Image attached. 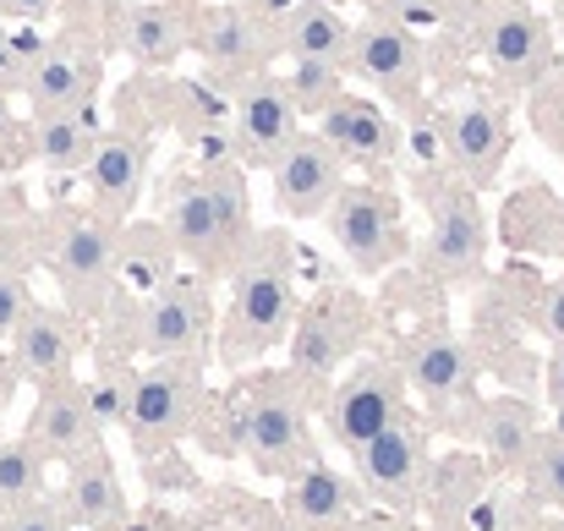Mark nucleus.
Returning a JSON list of instances; mask_svg holds the SVG:
<instances>
[{
  "instance_id": "nucleus-1",
  "label": "nucleus",
  "mask_w": 564,
  "mask_h": 531,
  "mask_svg": "<svg viewBox=\"0 0 564 531\" xmlns=\"http://www.w3.org/2000/svg\"><path fill=\"white\" fill-rule=\"evenodd\" d=\"M296 324V280H291V258L280 247V236H263L258 252L247 247V258H236V280H230V307L219 324V356L225 367L258 361L274 351Z\"/></svg>"
},
{
  "instance_id": "nucleus-2",
  "label": "nucleus",
  "mask_w": 564,
  "mask_h": 531,
  "mask_svg": "<svg viewBox=\"0 0 564 531\" xmlns=\"http://www.w3.org/2000/svg\"><path fill=\"white\" fill-rule=\"evenodd\" d=\"M171 247L192 258L203 274L236 269L241 247H247V197L236 171H208L187 186L171 208Z\"/></svg>"
},
{
  "instance_id": "nucleus-3",
  "label": "nucleus",
  "mask_w": 564,
  "mask_h": 531,
  "mask_svg": "<svg viewBox=\"0 0 564 531\" xmlns=\"http://www.w3.org/2000/svg\"><path fill=\"white\" fill-rule=\"evenodd\" d=\"M296 378H269L263 389H252L236 405V449L258 466V472H296L313 460V433H307V411L302 394H291Z\"/></svg>"
},
{
  "instance_id": "nucleus-4",
  "label": "nucleus",
  "mask_w": 564,
  "mask_h": 531,
  "mask_svg": "<svg viewBox=\"0 0 564 531\" xmlns=\"http://www.w3.org/2000/svg\"><path fill=\"white\" fill-rule=\"evenodd\" d=\"M324 225L335 236V247L346 252V263L357 274H383L389 263L405 258V230H400V203L373 186V181H346L335 192V203L324 208Z\"/></svg>"
},
{
  "instance_id": "nucleus-5",
  "label": "nucleus",
  "mask_w": 564,
  "mask_h": 531,
  "mask_svg": "<svg viewBox=\"0 0 564 531\" xmlns=\"http://www.w3.org/2000/svg\"><path fill=\"white\" fill-rule=\"evenodd\" d=\"M368 302L357 291H324L313 307L296 313L285 346H291V378L296 383H324L329 372H340V361L362 346L368 335Z\"/></svg>"
},
{
  "instance_id": "nucleus-6",
  "label": "nucleus",
  "mask_w": 564,
  "mask_h": 531,
  "mask_svg": "<svg viewBox=\"0 0 564 531\" xmlns=\"http://www.w3.org/2000/svg\"><path fill=\"white\" fill-rule=\"evenodd\" d=\"M197 411H203L197 361H160V367L138 372L127 389V433L138 449H160V444L187 438L197 427Z\"/></svg>"
},
{
  "instance_id": "nucleus-7",
  "label": "nucleus",
  "mask_w": 564,
  "mask_h": 531,
  "mask_svg": "<svg viewBox=\"0 0 564 531\" xmlns=\"http://www.w3.org/2000/svg\"><path fill=\"white\" fill-rule=\"evenodd\" d=\"M50 269L66 291V302L77 313H99L116 274H121V236L110 219H66L55 247H50Z\"/></svg>"
},
{
  "instance_id": "nucleus-8",
  "label": "nucleus",
  "mask_w": 564,
  "mask_h": 531,
  "mask_svg": "<svg viewBox=\"0 0 564 531\" xmlns=\"http://www.w3.org/2000/svg\"><path fill=\"white\" fill-rule=\"evenodd\" d=\"M427 203H433V225L422 241V269L438 280H471L488 252V219L477 208V192L466 181H438Z\"/></svg>"
},
{
  "instance_id": "nucleus-9",
  "label": "nucleus",
  "mask_w": 564,
  "mask_h": 531,
  "mask_svg": "<svg viewBox=\"0 0 564 531\" xmlns=\"http://www.w3.org/2000/svg\"><path fill=\"white\" fill-rule=\"evenodd\" d=\"M405 416V378H400V367L394 361H362L335 394H329V411H324V422H329V438L340 444V449H362L368 438H378L389 422H400Z\"/></svg>"
},
{
  "instance_id": "nucleus-10",
  "label": "nucleus",
  "mask_w": 564,
  "mask_h": 531,
  "mask_svg": "<svg viewBox=\"0 0 564 531\" xmlns=\"http://www.w3.org/2000/svg\"><path fill=\"white\" fill-rule=\"evenodd\" d=\"M482 55L510 88H532L554 72V28L527 0L482 6Z\"/></svg>"
},
{
  "instance_id": "nucleus-11",
  "label": "nucleus",
  "mask_w": 564,
  "mask_h": 531,
  "mask_svg": "<svg viewBox=\"0 0 564 531\" xmlns=\"http://www.w3.org/2000/svg\"><path fill=\"white\" fill-rule=\"evenodd\" d=\"M296 105L285 94L280 77L269 72H252L241 88H236V105H230V138H236V160L241 165H274L291 143H296Z\"/></svg>"
},
{
  "instance_id": "nucleus-12",
  "label": "nucleus",
  "mask_w": 564,
  "mask_h": 531,
  "mask_svg": "<svg viewBox=\"0 0 564 531\" xmlns=\"http://www.w3.org/2000/svg\"><path fill=\"white\" fill-rule=\"evenodd\" d=\"M208 296L197 280H165L149 291L143 313H138V340L143 351L160 356V361H197L208 346Z\"/></svg>"
},
{
  "instance_id": "nucleus-13",
  "label": "nucleus",
  "mask_w": 564,
  "mask_h": 531,
  "mask_svg": "<svg viewBox=\"0 0 564 531\" xmlns=\"http://www.w3.org/2000/svg\"><path fill=\"white\" fill-rule=\"evenodd\" d=\"M346 66H351L362 83L383 88V99L411 105L416 88H422V66H427V55H422V44H416V33H411L405 22L373 17V22L351 28V55H346Z\"/></svg>"
},
{
  "instance_id": "nucleus-14",
  "label": "nucleus",
  "mask_w": 564,
  "mask_h": 531,
  "mask_svg": "<svg viewBox=\"0 0 564 531\" xmlns=\"http://www.w3.org/2000/svg\"><path fill=\"white\" fill-rule=\"evenodd\" d=\"M269 181H274V208L285 219H318L346 186V160L318 132H296V143L269 165Z\"/></svg>"
},
{
  "instance_id": "nucleus-15",
  "label": "nucleus",
  "mask_w": 564,
  "mask_h": 531,
  "mask_svg": "<svg viewBox=\"0 0 564 531\" xmlns=\"http://www.w3.org/2000/svg\"><path fill=\"white\" fill-rule=\"evenodd\" d=\"M438 138H444V154L449 165L460 171L466 186H488L505 165V149H510V127H505V110L488 105V99H460L438 116Z\"/></svg>"
},
{
  "instance_id": "nucleus-16",
  "label": "nucleus",
  "mask_w": 564,
  "mask_h": 531,
  "mask_svg": "<svg viewBox=\"0 0 564 531\" xmlns=\"http://www.w3.org/2000/svg\"><path fill=\"white\" fill-rule=\"evenodd\" d=\"M99 422H94V405H88V383H72V378H55L44 383L39 405H33V422H28V444L39 455H55V460H77L83 449L99 444Z\"/></svg>"
},
{
  "instance_id": "nucleus-17",
  "label": "nucleus",
  "mask_w": 564,
  "mask_h": 531,
  "mask_svg": "<svg viewBox=\"0 0 564 531\" xmlns=\"http://www.w3.org/2000/svg\"><path fill=\"white\" fill-rule=\"evenodd\" d=\"M422 472H427V438L411 416L389 422L378 438L357 449V483L378 499H411L422 488Z\"/></svg>"
},
{
  "instance_id": "nucleus-18",
  "label": "nucleus",
  "mask_w": 564,
  "mask_h": 531,
  "mask_svg": "<svg viewBox=\"0 0 564 531\" xmlns=\"http://www.w3.org/2000/svg\"><path fill=\"white\" fill-rule=\"evenodd\" d=\"M318 138L346 160V165H368V171H383L400 149V132L394 121L378 110L373 99H357V94H340L324 116H318Z\"/></svg>"
},
{
  "instance_id": "nucleus-19",
  "label": "nucleus",
  "mask_w": 564,
  "mask_h": 531,
  "mask_svg": "<svg viewBox=\"0 0 564 531\" xmlns=\"http://www.w3.org/2000/svg\"><path fill=\"white\" fill-rule=\"evenodd\" d=\"M99 88V61L77 44H44V55L22 72V94L33 105V116H61V110H83Z\"/></svg>"
},
{
  "instance_id": "nucleus-20",
  "label": "nucleus",
  "mask_w": 564,
  "mask_h": 531,
  "mask_svg": "<svg viewBox=\"0 0 564 531\" xmlns=\"http://www.w3.org/2000/svg\"><path fill=\"white\" fill-rule=\"evenodd\" d=\"M263 28L269 22H258L247 6H219V11H208L203 22H197V33H192V44L203 50V61L214 66V72H258L263 66V55L280 44V39H263Z\"/></svg>"
},
{
  "instance_id": "nucleus-21",
  "label": "nucleus",
  "mask_w": 564,
  "mask_h": 531,
  "mask_svg": "<svg viewBox=\"0 0 564 531\" xmlns=\"http://www.w3.org/2000/svg\"><path fill=\"white\" fill-rule=\"evenodd\" d=\"M427 405H449L460 394H471L477 383V356L466 351L455 335H422L411 356H405V372H400Z\"/></svg>"
},
{
  "instance_id": "nucleus-22",
  "label": "nucleus",
  "mask_w": 564,
  "mask_h": 531,
  "mask_svg": "<svg viewBox=\"0 0 564 531\" xmlns=\"http://www.w3.org/2000/svg\"><path fill=\"white\" fill-rule=\"evenodd\" d=\"M66 516L83 531H116L127 521V494H121V477L110 466V455L94 444L72 460V477H66Z\"/></svg>"
},
{
  "instance_id": "nucleus-23",
  "label": "nucleus",
  "mask_w": 564,
  "mask_h": 531,
  "mask_svg": "<svg viewBox=\"0 0 564 531\" xmlns=\"http://www.w3.org/2000/svg\"><path fill=\"white\" fill-rule=\"evenodd\" d=\"M143 176H149V149H143V138H132V132L99 138V149H94V160H88V186H94V203H99L105 219H121V214L138 203Z\"/></svg>"
},
{
  "instance_id": "nucleus-24",
  "label": "nucleus",
  "mask_w": 564,
  "mask_h": 531,
  "mask_svg": "<svg viewBox=\"0 0 564 531\" xmlns=\"http://www.w3.org/2000/svg\"><path fill=\"white\" fill-rule=\"evenodd\" d=\"M351 516H357V488L340 472H329L318 460H307L302 472H291V488H285V521L291 527L335 531V527H346Z\"/></svg>"
},
{
  "instance_id": "nucleus-25",
  "label": "nucleus",
  "mask_w": 564,
  "mask_h": 531,
  "mask_svg": "<svg viewBox=\"0 0 564 531\" xmlns=\"http://www.w3.org/2000/svg\"><path fill=\"white\" fill-rule=\"evenodd\" d=\"M11 351H17V367L28 372V378H39V383H55V378H66L72 372V356H77V329H72V318L66 313H55V307H28L22 313V324L11 329Z\"/></svg>"
},
{
  "instance_id": "nucleus-26",
  "label": "nucleus",
  "mask_w": 564,
  "mask_h": 531,
  "mask_svg": "<svg viewBox=\"0 0 564 531\" xmlns=\"http://www.w3.org/2000/svg\"><path fill=\"white\" fill-rule=\"evenodd\" d=\"M28 149H33V160H39L44 171H55V176L88 171V160H94V149H99V121H94L88 105H83V110H61V116H39Z\"/></svg>"
},
{
  "instance_id": "nucleus-27",
  "label": "nucleus",
  "mask_w": 564,
  "mask_h": 531,
  "mask_svg": "<svg viewBox=\"0 0 564 531\" xmlns=\"http://www.w3.org/2000/svg\"><path fill=\"white\" fill-rule=\"evenodd\" d=\"M280 44L291 50V61H335V66H346V55H351V22L335 6H324V0H302L280 22Z\"/></svg>"
},
{
  "instance_id": "nucleus-28",
  "label": "nucleus",
  "mask_w": 564,
  "mask_h": 531,
  "mask_svg": "<svg viewBox=\"0 0 564 531\" xmlns=\"http://www.w3.org/2000/svg\"><path fill=\"white\" fill-rule=\"evenodd\" d=\"M538 433H543V427H538V411H532L527 400H488L482 416H477V438H482V449H488V460H494L499 472L527 466Z\"/></svg>"
},
{
  "instance_id": "nucleus-29",
  "label": "nucleus",
  "mask_w": 564,
  "mask_h": 531,
  "mask_svg": "<svg viewBox=\"0 0 564 531\" xmlns=\"http://www.w3.org/2000/svg\"><path fill=\"white\" fill-rule=\"evenodd\" d=\"M187 44H192V28L176 6H138V11H127V50H132V61L171 66Z\"/></svg>"
},
{
  "instance_id": "nucleus-30",
  "label": "nucleus",
  "mask_w": 564,
  "mask_h": 531,
  "mask_svg": "<svg viewBox=\"0 0 564 531\" xmlns=\"http://www.w3.org/2000/svg\"><path fill=\"white\" fill-rule=\"evenodd\" d=\"M285 83V94H291V105L302 110V116H324L346 88V66H335V61H296L291 66V77H280Z\"/></svg>"
},
{
  "instance_id": "nucleus-31",
  "label": "nucleus",
  "mask_w": 564,
  "mask_h": 531,
  "mask_svg": "<svg viewBox=\"0 0 564 531\" xmlns=\"http://www.w3.org/2000/svg\"><path fill=\"white\" fill-rule=\"evenodd\" d=\"M44 488V455L17 438V444H0V510H22L33 505Z\"/></svg>"
},
{
  "instance_id": "nucleus-32",
  "label": "nucleus",
  "mask_w": 564,
  "mask_h": 531,
  "mask_svg": "<svg viewBox=\"0 0 564 531\" xmlns=\"http://www.w3.org/2000/svg\"><path fill=\"white\" fill-rule=\"evenodd\" d=\"M527 477H532L538 499L564 510V433H538V444L527 455Z\"/></svg>"
},
{
  "instance_id": "nucleus-33",
  "label": "nucleus",
  "mask_w": 564,
  "mask_h": 531,
  "mask_svg": "<svg viewBox=\"0 0 564 531\" xmlns=\"http://www.w3.org/2000/svg\"><path fill=\"white\" fill-rule=\"evenodd\" d=\"M88 405H94V422H99V427H121V422H127V394H121L116 378L88 383Z\"/></svg>"
},
{
  "instance_id": "nucleus-34",
  "label": "nucleus",
  "mask_w": 564,
  "mask_h": 531,
  "mask_svg": "<svg viewBox=\"0 0 564 531\" xmlns=\"http://www.w3.org/2000/svg\"><path fill=\"white\" fill-rule=\"evenodd\" d=\"M0 531H66V510H61V505H39V499H33V505L11 510Z\"/></svg>"
},
{
  "instance_id": "nucleus-35",
  "label": "nucleus",
  "mask_w": 564,
  "mask_h": 531,
  "mask_svg": "<svg viewBox=\"0 0 564 531\" xmlns=\"http://www.w3.org/2000/svg\"><path fill=\"white\" fill-rule=\"evenodd\" d=\"M33 307V296H28V285L17 280V274H0V340H11V329L22 324V313Z\"/></svg>"
},
{
  "instance_id": "nucleus-36",
  "label": "nucleus",
  "mask_w": 564,
  "mask_h": 531,
  "mask_svg": "<svg viewBox=\"0 0 564 531\" xmlns=\"http://www.w3.org/2000/svg\"><path fill=\"white\" fill-rule=\"evenodd\" d=\"M538 324H543V335H549L554 346H564V280H560V285H549V291H543Z\"/></svg>"
},
{
  "instance_id": "nucleus-37",
  "label": "nucleus",
  "mask_w": 564,
  "mask_h": 531,
  "mask_svg": "<svg viewBox=\"0 0 564 531\" xmlns=\"http://www.w3.org/2000/svg\"><path fill=\"white\" fill-rule=\"evenodd\" d=\"M22 72H28V66H22V55H17L11 33L0 28V94H6V88H22Z\"/></svg>"
},
{
  "instance_id": "nucleus-38",
  "label": "nucleus",
  "mask_w": 564,
  "mask_h": 531,
  "mask_svg": "<svg viewBox=\"0 0 564 531\" xmlns=\"http://www.w3.org/2000/svg\"><path fill=\"white\" fill-rule=\"evenodd\" d=\"M241 6H247V11L258 17V22H269V28H280V22H285V17H291V11H296L302 0H241Z\"/></svg>"
},
{
  "instance_id": "nucleus-39",
  "label": "nucleus",
  "mask_w": 564,
  "mask_h": 531,
  "mask_svg": "<svg viewBox=\"0 0 564 531\" xmlns=\"http://www.w3.org/2000/svg\"><path fill=\"white\" fill-rule=\"evenodd\" d=\"M55 0H0V17H22V22H39Z\"/></svg>"
},
{
  "instance_id": "nucleus-40",
  "label": "nucleus",
  "mask_w": 564,
  "mask_h": 531,
  "mask_svg": "<svg viewBox=\"0 0 564 531\" xmlns=\"http://www.w3.org/2000/svg\"><path fill=\"white\" fill-rule=\"evenodd\" d=\"M549 400L564 411V346H554V356H549Z\"/></svg>"
},
{
  "instance_id": "nucleus-41",
  "label": "nucleus",
  "mask_w": 564,
  "mask_h": 531,
  "mask_svg": "<svg viewBox=\"0 0 564 531\" xmlns=\"http://www.w3.org/2000/svg\"><path fill=\"white\" fill-rule=\"evenodd\" d=\"M17 149V116H11V105H6V94H0V160Z\"/></svg>"
},
{
  "instance_id": "nucleus-42",
  "label": "nucleus",
  "mask_w": 564,
  "mask_h": 531,
  "mask_svg": "<svg viewBox=\"0 0 564 531\" xmlns=\"http://www.w3.org/2000/svg\"><path fill=\"white\" fill-rule=\"evenodd\" d=\"M378 17H405V11H416V6H433V0H368Z\"/></svg>"
},
{
  "instance_id": "nucleus-43",
  "label": "nucleus",
  "mask_w": 564,
  "mask_h": 531,
  "mask_svg": "<svg viewBox=\"0 0 564 531\" xmlns=\"http://www.w3.org/2000/svg\"><path fill=\"white\" fill-rule=\"evenodd\" d=\"M335 531H405V527H394V521H346V527H335Z\"/></svg>"
},
{
  "instance_id": "nucleus-44",
  "label": "nucleus",
  "mask_w": 564,
  "mask_h": 531,
  "mask_svg": "<svg viewBox=\"0 0 564 531\" xmlns=\"http://www.w3.org/2000/svg\"><path fill=\"white\" fill-rule=\"evenodd\" d=\"M549 28H554V33L564 39V0H554V17H549Z\"/></svg>"
},
{
  "instance_id": "nucleus-45",
  "label": "nucleus",
  "mask_w": 564,
  "mask_h": 531,
  "mask_svg": "<svg viewBox=\"0 0 564 531\" xmlns=\"http://www.w3.org/2000/svg\"><path fill=\"white\" fill-rule=\"evenodd\" d=\"M324 6H335V11H340V6H351V0H324Z\"/></svg>"
},
{
  "instance_id": "nucleus-46",
  "label": "nucleus",
  "mask_w": 564,
  "mask_h": 531,
  "mask_svg": "<svg viewBox=\"0 0 564 531\" xmlns=\"http://www.w3.org/2000/svg\"><path fill=\"white\" fill-rule=\"evenodd\" d=\"M405 531H416V527H405Z\"/></svg>"
}]
</instances>
